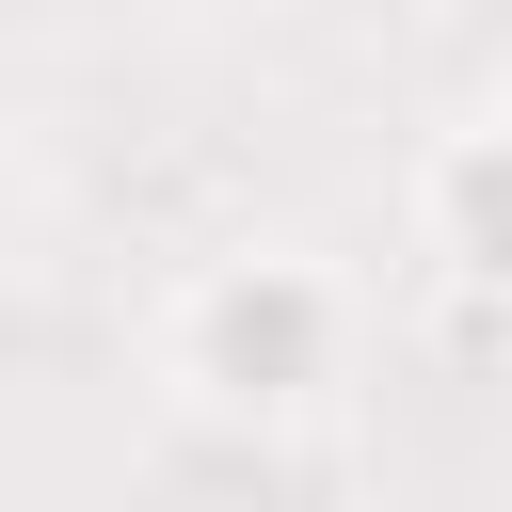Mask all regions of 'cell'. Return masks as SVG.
<instances>
[{
    "instance_id": "cell-2",
    "label": "cell",
    "mask_w": 512,
    "mask_h": 512,
    "mask_svg": "<svg viewBox=\"0 0 512 512\" xmlns=\"http://www.w3.org/2000/svg\"><path fill=\"white\" fill-rule=\"evenodd\" d=\"M400 224H416V256H432L464 304H512V96H480V112H448V128L416 144Z\"/></svg>"
},
{
    "instance_id": "cell-3",
    "label": "cell",
    "mask_w": 512,
    "mask_h": 512,
    "mask_svg": "<svg viewBox=\"0 0 512 512\" xmlns=\"http://www.w3.org/2000/svg\"><path fill=\"white\" fill-rule=\"evenodd\" d=\"M496 96H512V64H496Z\"/></svg>"
},
{
    "instance_id": "cell-1",
    "label": "cell",
    "mask_w": 512,
    "mask_h": 512,
    "mask_svg": "<svg viewBox=\"0 0 512 512\" xmlns=\"http://www.w3.org/2000/svg\"><path fill=\"white\" fill-rule=\"evenodd\" d=\"M368 352V288L320 240H224L160 288V384L224 432H304Z\"/></svg>"
}]
</instances>
